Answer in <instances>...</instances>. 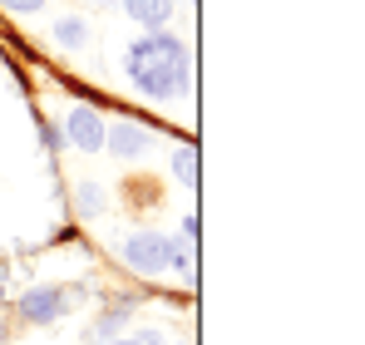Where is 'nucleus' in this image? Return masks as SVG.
I'll use <instances>...</instances> for the list:
<instances>
[{"label": "nucleus", "mask_w": 365, "mask_h": 345, "mask_svg": "<svg viewBox=\"0 0 365 345\" xmlns=\"http://www.w3.org/2000/svg\"><path fill=\"white\" fill-rule=\"evenodd\" d=\"M0 296H5V287H0Z\"/></svg>", "instance_id": "4468645a"}, {"label": "nucleus", "mask_w": 365, "mask_h": 345, "mask_svg": "<svg viewBox=\"0 0 365 345\" xmlns=\"http://www.w3.org/2000/svg\"><path fill=\"white\" fill-rule=\"evenodd\" d=\"M104 345H138V341H104Z\"/></svg>", "instance_id": "ddd939ff"}, {"label": "nucleus", "mask_w": 365, "mask_h": 345, "mask_svg": "<svg viewBox=\"0 0 365 345\" xmlns=\"http://www.w3.org/2000/svg\"><path fill=\"white\" fill-rule=\"evenodd\" d=\"M128 15L138 25H148V30H163L168 15H173V0H128Z\"/></svg>", "instance_id": "423d86ee"}, {"label": "nucleus", "mask_w": 365, "mask_h": 345, "mask_svg": "<svg viewBox=\"0 0 365 345\" xmlns=\"http://www.w3.org/2000/svg\"><path fill=\"white\" fill-rule=\"evenodd\" d=\"M123 262H128L138 277H158V272L168 267V237H158V232H133V237L123 242Z\"/></svg>", "instance_id": "f03ea898"}, {"label": "nucleus", "mask_w": 365, "mask_h": 345, "mask_svg": "<svg viewBox=\"0 0 365 345\" xmlns=\"http://www.w3.org/2000/svg\"><path fill=\"white\" fill-rule=\"evenodd\" d=\"M20 311L30 316V321H55L64 311V296H60V287H40V291H30L25 301H20Z\"/></svg>", "instance_id": "20e7f679"}, {"label": "nucleus", "mask_w": 365, "mask_h": 345, "mask_svg": "<svg viewBox=\"0 0 365 345\" xmlns=\"http://www.w3.org/2000/svg\"><path fill=\"white\" fill-rule=\"evenodd\" d=\"M64 133H69V143H74V148H84V153L104 148V118L94 114V109H74L69 123H64Z\"/></svg>", "instance_id": "7ed1b4c3"}, {"label": "nucleus", "mask_w": 365, "mask_h": 345, "mask_svg": "<svg viewBox=\"0 0 365 345\" xmlns=\"http://www.w3.org/2000/svg\"><path fill=\"white\" fill-rule=\"evenodd\" d=\"M168 267H178V272L192 267V247L187 242H168Z\"/></svg>", "instance_id": "9d476101"}, {"label": "nucleus", "mask_w": 365, "mask_h": 345, "mask_svg": "<svg viewBox=\"0 0 365 345\" xmlns=\"http://www.w3.org/2000/svg\"><path fill=\"white\" fill-rule=\"evenodd\" d=\"M79 207H84V217H99V212H104V187L84 182V187H79Z\"/></svg>", "instance_id": "1a4fd4ad"}, {"label": "nucleus", "mask_w": 365, "mask_h": 345, "mask_svg": "<svg viewBox=\"0 0 365 345\" xmlns=\"http://www.w3.org/2000/svg\"><path fill=\"white\" fill-rule=\"evenodd\" d=\"M119 326H123V311H114V316H104L89 336H94V341H114V331H119Z\"/></svg>", "instance_id": "9b49d317"}, {"label": "nucleus", "mask_w": 365, "mask_h": 345, "mask_svg": "<svg viewBox=\"0 0 365 345\" xmlns=\"http://www.w3.org/2000/svg\"><path fill=\"white\" fill-rule=\"evenodd\" d=\"M0 5H10V10H15V15H35V10H40V5H45V0H0Z\"/></svg>", "instance_id": "f8f14e48"}, {"label": "nucleus", "mask_w": 365, "mask_h": 345, "mask_svg": "<svg viewBox=\"0 0 365 345\" xmlns=\"http://www.w3.org/2000/svg\"><path fill=\"white\" fill-rule=\"evenodd\" d=\"M173 177L178 182H197V153L192 148H178L173 153Z\"/></svg>", "instance_id": "6e6552de"}, {"label": "nucleus", "mask_w": 365, "mask_h": 345, "mask_svg": "<svg viewBox=\"0 0 365 345\" xmlns=\"http://www.w3.org/2000/svg\"><path fill=\"white\" fill-rule=\"evenodd\" d=\"M109 148L119 153V158H138V153H148V133L138 128V123H123L109 133Z\"/></svg>", "instance_id": "39448f33"}, {"label": "nucleus", "mask_w": 365, "mask_h": 345, "mask_svg": "<svg viewBox=\"0 0 365 345\" xmlns=\"http://www.w3.org/2000/svg\"><path fill=\"white\" fill-rule=\"evenodd\" d=\"M84 35H89V30H84V20H74V15H69V20H55V40L69 45V50H79V45H84Z\"/></svg>", "instance_id": "0eeeda50"}, {"label": "nucleus", "mask_w": 365, "mask_h": 345, "mask_svg": "<svg viewBox=\"0 0 365 345\" xmlns=\"http://www.w3.org/2000/svg\"><path fill=\"white\" fill-rule=\"evenodd\" d=\"M128 74H133V84L148 99H173V94H182V84H187V55H182L178 40L153 35V40H138L128 50Z\"/></svg>", "instance_id": "f257e3e1"}]
</instances>
